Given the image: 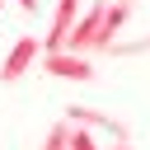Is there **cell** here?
<instances>
[{
	"label": "cell",
	"mask_w": 150,
	"mask_h": 150,
	"mask_svg": "<svg viewBox=\"0 0 150 150\" xmlns=\"http://www.w3.org/2000/svg\"><path fill=\"white\" fill-rule=\"evenodd\" d=\"M70 150H98L94 131H89V127H75V136H70Z\"/></svg>",
	"instance_id": "obj_6"
},
{
	"label": "cell",
	"mask_w": 150,
	"mask_h": 150,
	"mask_svg": "<svg viewBox=\"0 0 150 150\" xmlns=\"http://www.w3.org/2000/svg\"><path fill=\"white\" fill-rule=\"evenodd\" d=\"M70 136H75V127L61 117V122H52V131H47V141H42V150H70Z\"/></svg>",
	"instance_id": "obj_5"
},
{
	"label": "cell",
	"mask_w": 150,
	"mask_h": 150,
	"mask_svg": "<svg viewBox=\"0 0 150 150\" xmlns=\"http://www.w3.org/2000/svg\"><path fill=\"white\" fill-rule=\"evenodd\" d=\"M42 75H56V80H94V66L89 56H75V52H42Z\"/></svg>",
	"instance_id": "obj_3"
},
{
	"label": "cell",
	"mask_w": 150,
	"mask_h": 150,
	"mask_svg": "<svg viewBox=\"0 0 150 150\" xmlns=\"http://www.w3.org/2000/svg\"><path fill=\"white\" fill-rule=\"evenodd\" d=\"M42 61V42L38 38H19L14 47H9V56L0 61V84H14V80H23L33 66Z\"/></svg>",
	"instance_id": "obj_1"
},
{
	"label": "cell",
	"mask_w": 150,
	"mask_h": 150,
	"mask_svg": "<svg viewBox=\"0 0 150 150\" xmlns=\"http://www.w3.org/2000/svg\"><path fill=\"white\" fill-rule=\"evenodd\" d=\"M112 150H131V145H127V141H122V145H112Z\"/></svg>",
	"instance_id": "obj_8"
},
{
	"label": "cell",
	"mask_w": 150,
	"mask_h": 150,
	"mask_svg": "<svg viewBox=\"0 0 150 150\" xmlns=\"http://www.w3.org/2000/svg\"><path fill=\"white\" fill-rule=\"evenodd\" d=\"M66 122H70V127H89V131H108L117 145L127 141V127H122L117 117H108V112H94V108H84V103H70V108H66Z\"/></svg>",
	"instance_id": "obj_4"
},
{
	"label": "cell",
	"mask_w": 150,
	"mask_h": 150,
	"mask_svg": "<svg viewBox=\"0 0 150 150\" xmlns=\"http://www.w3.org/2000/svg\"><path fill=\"white\" fill-rule=\"evenodd\" d=\"M0 9H5V0H0Z\"/></svg>",
	"instance_id": "obj_9"
},
{
	"label": "cell",
	"mask_w": 150,
	"mask_h": 150,
	"mask_svg": "<svg viewBox=\"0 0 150 150\" xmlns=\"http://www.w3.org/2000/svg\"><path fill=\"white\" fill-rule=\"evenodd\" d=\"M80 0H56V14H52V28H47V38H42V52H66V42H70V28L80 23Z\"/></svg>",
	"instance_id": "obj_2"
},
{
	"label": "cell",
	"mask_w": 150,
	"mask_h": 150,
	"mask_svg": "<svg viewBox=\"0 0 150 150\" xmlns=\"http://www.w3.org/2000/svg\"><path fill=\"white\" fill-rule=\"evenodd\" d=\"M14 5H19L23 14H33V9H38V0H14Z\"/></svg>",
	"instance_id": "obj_7"
}]
</instances>
